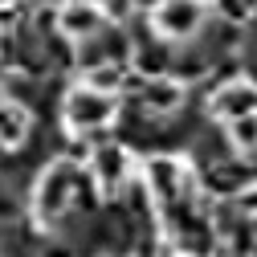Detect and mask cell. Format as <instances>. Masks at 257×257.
<instances>
[{
    "instance_id": "cell-12",
    "label": "cell",
    "mask_w": 257,
    "mask_h": 257,
    "mask_svg": "<svg viewBox=\"0 0 257 257\" xmlns=\"http://www.w3.org/2000/svg\"><path fill=\"white\" fill-rule=\"evenodd\" d=\"M237 212L257 216V184H249V188H241V192H237Z\"/></svg>"
},
{
    "instance_id": "cell-1",
    "label": "cell",
    "mask_w": 257,
    "mask_h": 257,
    "mask_svg": "<svg viewBox=\"0 0 257 257\" xmlns=\"http://www.w3.org/2000/svg\"><path fill=\"white\" fill-rule=\"evenodd\" d=\"M74 192H78V168L70 164V159H57V164H49L37 180V192H33V216L41 224H53L70 212L74 204Z\"/></svg>"
},
{
    "instance_id": "cell-7",
    "label": "cell",
    "mask_w": 257,
    "mask_h": 257,
    "mask_svg": "<svg viewBox=\"0 0 257 257\" xmlns=\"http://www.w3.org/2000/svg\"><path fill=\"white\" fill-rule=\"evenodd\" d=\"M90 168H94V180H98L102 192H118L131 180V159H126L122 147H98L94 159H90Z\"/></svg>"
},
{
    "instance_id": "cell-8",
    "label": "cell",
    "mask_w": 257,
    "mask_h": 257,
    "mask_svg": "<svg viewBox=\"0 0 257 257\" xmlns=\"http://www.w3.org/2000/svg\"><path fill=\"white\" fill-rule=\"evenodd\" d=\"M139 102H143V110H151V114H172V110H180V102H184V82H176V78H168V74L147 78Z\"/></svg>"
},
{
    "instance_id": "cell-13",
    "label": "cell",
    "mask_w": 257,
    "mask_h": 257,
    "mask_svg": "<svg viewBox=\"0 0 257 257\" xmlns=\"http://www.w3.org/2000/svg\"><path fill=\"white\" fill-rule=\"evenodd\" d=\"M21 21V9L17 5H0V33H5V29H13Z\"/></svg>"
},
{
    "instance_id": "cell-6",
    "label": "cell",
    "mask_w": 257,
    "mask_h": 257,
    "mask_svg": "<svg viewBox=\"0 0 257 257\" xmlns=\"http://www.w3.org/2000/svg\"><path fill=\"white\" fill-rule=\"evenodd\" d=\"M147 188L155 192V200H164V204H176L184 196V168H180V159H168V155H155L147 159Z\"/></svg>"
},
{
    "instance_id": "cell-4",
    "label": "cell",
    "mask_w": 257,
    "mask_h": 257,
    "mask_svg": "<svg viewBox=\"0 0 257 257\" xmlns=\"http://www.w3.org/2000/svg\"><path fill=\"white\" fill-rule=\"evenodd\" d=\"M106 25H110V17H106V9L98 0H66V5L57 9V29H61V37H70L74 45L98 37Z\"/></svg>"
},
{
    "instance_id": "cell-10",
    "label": "cell",
    "mask_w": 257,
    "mask_h": 257,
    "mask_svg": "<svg viewBox=\"0 0 257 257\" xmlns=\"http://www.w3.org/2000/svg\"><path fill=\"white\" fill-rule=\"evenodd\" d=\"M126 82V70H122V61H106V66H94L86 70V86L90 90H102V94H118Z\"/></svg>"
},
{
    "instance_id": "cell-9",
    "label": "cell",
    "mask_w": 257,
    "mask_h": 257,
    "mask_svg": "<svg viewBox=\"0 0 257 257\" xmlns=\"http://www.w3.org/2000/svg\"><path fill=\"white\" fill-rule=\"evenodd\" d=\"M29 131V114L17 106V102H0V143L5 147H17Z\"/></svg>"
},
{
    "instance_id": "cell-2",
    "label": "cell",
    "mask_w": 257,
    "mask_h": 257,
    "mask_svg": "<svg viewBox=\"0 0 257 257\" xmlns=\"http://www.w3.org/2000/svg\"><path fill=\"white\" fill-rule=\"evenodd\" d=\"M204 21H208L204 0H159L151 9V29L164 41H192Z\"/></svg>"
},
{
    "instance_id": "cell-5",
    "label": "cell",
    "mask_w": 257,
    "mask_h": 257,
    "mask_svg": "<svg viewBox=\"0 0 257 257\" xmlns=\"http://www.w3.org/2000/svg\"><path fill=\"white\" fill-rule=\"evenodd\" d=\"M257 110V86L237 78V82H224L216 94H212V102H208V114L220 118V122H233L241 114H253Z\"/></svg>"
},
{
    "instance_id": "cell-11",
    "label": "cell",
    "mask_w": 257,
    "mask_h": 257,
    "mask_svg": "<svg viewBox=\"0 0 257 257\" xmlns=\"http://www.w3.org/2000/svg\"><path fill=\"white\" fill-rule=\"evenodd\" d=\"M229 143L237 147V151H257V110L253 114H241V118H233L229 122Z\"/></svg>"
},
{
    "instance_id": "cell-3",
    "label": "cell",
    "mask_w": 257,
    "mask_h": 257,
    "mask_svg": "<svg viewBox=\"0 0 257 257\" xmlns=\"http://www.w3.org/2000/svg\"><path fill=\"white\" fill-rule=\"evenodd\" d=\"M114 110H118L114 94L90 90V86H74L66 94V106H61L70 131H98V126H110L114 122Z\"/></svg>"
}]
</instances>
